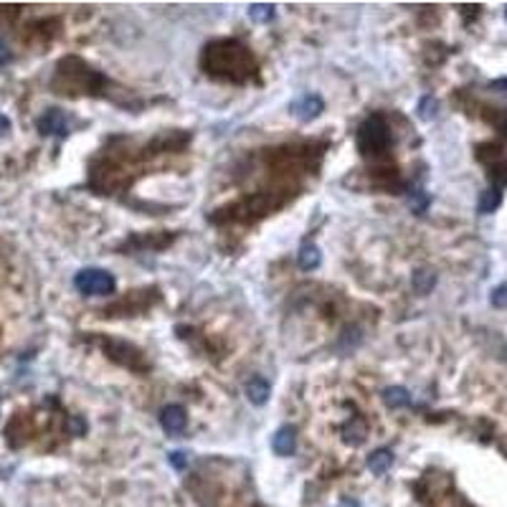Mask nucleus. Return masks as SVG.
<instances>
[{"instance_id":"4468645a","label":"nucleus","mask_w":507,"mask_h":507,"mask_svg":"<svg viewBox=\"0 0 507 507\" xmlns=\"http://www.w3.org/2000/svg\"><path fill=\"white\" fill-rule=\"evenodd\" d=\"M434 284H436V274H434L432 269H418L414 274V290L418 294H429L434 290Z\"/></svg>"},{"instance_id":"9b49d317","label":"nucleus","mask_w":507,"mask_h":507,"mask_svg":"<svg viewBox=\"0 0 507 507\" xmlns=\"http://www.w3.org/2000/svg\"><path fill=\"white\" fill-rule=\"evenodd\" d=\"M381 399L388 408H403L411 403V393L406 388H401V386H388V388H383Z\"/></svg>"},{"instance_id":"1a4fd4ad","label":"nucleus","mask_w":507,"mask_h":507,"mask_svg":"<svg viewBox=\"0 0 507 507\" xmlns=\"http://www.w3.org/2000/svg\"><path fill=\"white\" fill-rule=\"evenodd\" d=\"M499 203H502V191L499 188H495V185H490V188H484L482 193H480V200H477V213H482V216H487V213H495L499 208Z\"/></svg>"},{"instance_id":"a211bd4d","label":"nucleus","mask_w":507,"mask_h":507,"mask_svg":"<svg viewBox=\"0 0 507 507\" xmlns=\"http://www.w3.org/2000/svg\"><path fill=\"white\" fill-rule=\"evenodd\" d=\"M170 464H173L175 469H185L188 454H185V451H170Z\"/></svg>"},{"instance_id":"423d86ee","label":"nucleus","mask_w":507,"mask_h":507,"mask_svg":"<svg viewBox=\"0 0 507 507\" xmlns=\"http://www.w3.org/2000/svg\"><path fill=\"white\" fill-rule=\"evenodd\" d=\"M272 449H274L279 457H292L294 449H297V429L290 424L282 426V429L274 434V439H272Z\"/></svg>"},{"instance_id":"f257e3e1","label":"nucleus","mask_w":507,"mask_h":507,"mask_svg":"<svg viewBox=\"0 0 507 507\" xmlns=\"http://www.w3.org/2000/svg\"><path fill=\"white\" fill-rule=\"evenodd\" d=\"M391 148V132L383 122L381 117H370L366 119L360 130H357V150L363 158H373V155H381Z\"/></svg>"},{"instance_id":"aec40b11","label":"nucleus","mask_w":507,"mask_h":507,"mask_svg":"<svg viewBox=\"0 0 507 507\" xmlns=\"http://www.w3.org/2000/svg\"><path fill=\"white\" fill-rule=\"evenodd\" d=\"M8 130H10V119L5 115H0V137L8 132Z\"/></svg>"},{"instance_id":"412c9836","label":"nucleus","mask_w":507,"mask_h":507,"mask_svg":"<svg viewBox=\"0 0 507 507\" xmlns=\"http://www.w3.org/2000/svg\"><path fill=\"white\" fill-rule=\"evenodd\" d=\"M342 507H357V502H353V499H348V502H345V505Z\"/></svg>"},{"instance_id":"7ed1b4c3","label":"nucleus","mask_w":507,"mask_h":507,"mask_svg":"<svg viewBox=\"0 0 507 507\" xmlns=\"http://www.w3.org/2000/svg\"><path fill=\"white\" fill-rule=\"evenodd\" d=\"M290 109L297 119L309 122V119L320 117V112L325 109V102H322V97H317V94H302V97H297V99L292 102Z\"/></svg>"},{"instance_id":"f03ea898","label":"nucleus","mask_w":507,"mask_h":507,"mask_svg":"<svg viewBox=\"0 0 507 507\" xmlns=\"http://www.w3.org/2000/svg\"><path fill=\"white\" fill-rule=\"evenodd\" d=\"M74 287L84 297H107L115 292V276L104 269H82L74 276Z\"/></svg>"},{"instance_id":"ddd939ff","label":"nucleus","mask_w":507,"mask_h":507,"mask_svg":"<svg viewBox=\"0 0 507 507\" xmlns=\"http://www.w3.org/2000/svg\"><path fill=\"white\" fill-rule=\"evenodd\" d=\"M436 112H439V99L432 97V94L421 97L418 104H416V117H418V119H424V122H432L434 117H436Z\"/></svg>"},{"instance_id":"2eb2a0df","label":"nucleus","mask_w":507,"mask_h":507,"mask_svg":"<svg viewBox=\"0 0 507 507\" xmlns=\"http://www.w3.org/2000/svg\"><path fill=\"white\" fill-rule=\"evenodd\" d=\"M249 18L254 23H269V21L274 18V5H269V3H257V5H251L249 8Z\"/></svg>"},{"instance_id":"f8f14e48","label":"nucleus","mask_w":507,"mask_h":507,"mask_svg":"<svg viewBox=\"0 0 507 507\" xmlns=\"http://www.w3.org/2000/svg\"><path fill=\"white\" fill-rule=\"evenodd\" d=\"M297 264H300L305 272L320 266V249H317L315 244H302L300 254H297Z\"/></svg>"},{"instance_id":"dca6fc26","label":"nucleus","mask_w":507,"mask_h":507,"mask_svg":"<svg viewBox=\"0 0 507 507\" xmlns=\"http://www.w3.org/2000/svg\"><path fill=\"white\" fill-rule=\"evenodd\" d=\"M408 206H411L414 213H424L426 208H429V196H426L424 191H411V196H408Z\"/></svg>"},{"instance_id":"9d476101","label":"nucleus","mask_w":507,"mask_h":507,"mask_svg":"<svg viewBox=\"0 0 507 507\" xmlns=\"http://www.w3.org/2000/svg\"><path fill=\"white\" fill-rule=\"evenodd\" d=\"M393 464V451L391 449H375L370 457H368V469L375 474V477H381L391 469Z\"/></svg>"},{"instance_id":"39448f33","label":"nucleus","mask_w":507,"mask_h":507,"mask_svg":"<svg viewBox=\"0 0 507 507\" xmlns=\"http://www.w3.org/2000/svg\"><path fill=\"white\" fill-rule=\"evenodd\" d=\"M160 426L165 429L167 434H180L185 432V426H188V414H185L183 406H165L160 411Z\"/></svg>"},{"instance_id":"6e6552de","label":"nucleus","mask_w":507,"mask_h":507,"mask_svg":"<svg viewBox=\"0 0 507 507\" xmlns=\"http://www.w3.org/2000/svg\"><path fill=\"white\" fill-rule=\"evenodd\" d=\"M246 399L254 403V406H264L266 401H269V396H272V386L261 378V375H257V378H251L249 383H246Z\"/></svg>"},{"instance_id":"4be33fe9","label":"nucleus","mask_w":507,"mask_h":507,"mask_svg":"<svg viewBox=\"0 0 507 507\" xmlns=\"http://www.w3.org/2000/svg\"><path fill=\"white\" fill-rule=\"evenodd\" d=\"M505 18H507V8H505Z\"/></svg>"},{"instance_id":"f3484780","label":"nucleus","mask_w":507,"mask_h":507,"mask_svg":"<svg viewBox=\"0 0 507 507\" xmlns=\"http://www.w3.org/2000/svg\"><path fill=\"white\" fill-rule=\"evenodd\" d=\"M492 305H495V307H499V309H505L507 307V284H499V287H495V290H492Z\"/></svg>"},{"instance_id":"20e7f679","label":"nucleus","mask_w":507,"mask_h":507,"mask_svg":"<svg viewBox=\"0 0 507 507\" xmlns=\"http://www.w3.org/2000/svg\"><path fill=\"white\" fill-rule=\"evenodd\" d=\"M38 132L43 137H49V134H56V137H67L69 134V122L64 112L61 109H49V112H43L38 117Z\"/></svg>"},{"instance_id":"6ab92c4d","label":"nucleus","mask_w":507,"mask_h":507,"mask_svg":"<svg viewBox=\"0 0 507 507\" xmlns=\"http://www.w3.org/2000/svg\"><path fill=\"white\" fill-rule=\"evenodd\" d=\"M69 429H71V432H79V434H84V429H86V426H84V421H82V418H71V421H69Z\"/></svg>"},{"instance_id":"0eeeda50","label":"nucleus","mask_w":507,"mask_h":507,"mask_svg":"<svg viewBox=\"0 0 507 507\" xmlns=\"http://www.w3.org/2000/svg\"><path fill=\"white\" fill-rule=\"evenodd\" d=\"M366 434H368V426L360 416H353V418H348L342 424V441L350 444V447H360L366 441Z\"/></svg>"}]
</instances>
